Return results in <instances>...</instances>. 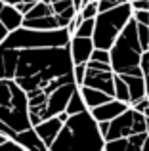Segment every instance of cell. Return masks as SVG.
Segmentation results:
<instances>
[{
  "instance_id": "6da1fadb",
  "label": "cell",
  "mask_w": 149,
  "mask_h": 151,
  "mask_svg": "<svg viewBox=\"0 0 149 151\" xmlns=\"http://www.w3.org/2000/svg\"><path fill=\"white\" fill-rule=\"evenodd\" d=\"M0 78H14L27 92L33 126L63 113L78 88L71 46L29 44L19 27L0 42Z\"/></svg>"
},
{
  "instance_id": "7a4b0ae2",
  "label": "cell",
  "mask_w": 149,
  "mask_h": 151,
  "mask_svg": "<svg viewBox=\"0 0 149 151\" xmlns=\"http://www.w3.org/2000/svg\"><path fill=\"white\" fill-rule=\"evenodd\" d=\"M65 149H105V138L100 130V122L92 115L90 109L80 113L69 115L63 122V128L50 145V151H65Z\"/></svg>"
},
{
  "instance_id": "3957f363",
  "label": "cell",
  "mask_w": 149,
  "mask_h": 151,
  "mask_svg": "<svg viewBox=\"0 0 149 151\" xmlns=\"http://www.w3.org/2000/svg\"><path fill=\"white\" fill-rule=\"evenodd\" d=\"M29 128L33 122L27 92L14 78H0V132L15 138Z\"/></svg>"
},
{
  "instance_id": "277c9868",
  "label": "cell",
  "mask_w": 149,
  "mask_h": 151,
  "mask_svg": "<svg viewBox=\"0 0 149 151\" xmlns=\"http://www.w3.org/2000/svg\"><path fill=\"white\" fill-rule=\"evenodd\" d=\"M143 46L138 35V21L134 17L128 21L124 31L119 35L115 44L111 46V65L119 75H143L142 58Z\"/></svg>"
},
{
  "instance_id": "5b68a950",
  "label": "cell",
  "mask_w": 149,
  "mask_h": 151,
  "mask_svg": "<svg viewBox=\"0 0 149 151\" xmlns=\"http://www.w3.org/2000/svg\"><path fill=\"white\" fill-rule=\"evenodd\" d=\"M134 17V8L130 2H124L120 6H115L111 10L100 12L96 15V29H94V44L96 48L111 50L119 35L124 31L128 21Z\"/></svg>"
},
{
  "instance_id": "8992f818",
  "label": "cell",
  "mask_w": 149,
  "mask_h": 151,
  "mask_svg": "<svg viewBox=\"0 0 149 151\" xmlns=\"http://www.w3.org/2000/svg\"><path fill=\"white\" fill-rule=\"evenodd\" d=\"M145 130H147V115L130 105L124 113H120L117 119L111 121L105 142L115 140V138H126L138 132H145Z\"/></svg>"
},
{
  "instance_id": "52a82bcc",
  "label": "cell",
  "mask_w": 149,
  "mask_h": 151,
  "mask_svg": "<svg viewBox=\"0 0 149 151\" xmlns=\"http://www.w3.org/2000/svg\"><path fill=\"white\" fill-rule=\"evenodd\" d=\"M82 84L92 86V88H97V90H103V92L111 94L115 98V71L113 69L103 71V69H92V67H88Z\"/></svg>"
},
{
  "instance_id": "ba28073f",
  "label": "cell",
  "mask_w": 149,
  "mask_h": 151,
  "mask_svg": "<svg viewBox=\"0 0 149 151\" xmlns=\"http://www.w3.org/2000/svg\"><path fill=\"white\" fill-rule=\"evenodd\" d=\"M63 119L59 117V115H56V117H50L46 119V121H40L38 124H34V130L38 132V136L42 138V142L46 144V147L50 151V145L54 144V140L57 138V134L61 132V128H63Z\"/></svg>"
},
{
  "instance_id": "9c48e42d",
  "label": "cell",
  "mask_w": 149,
  "mask_h": 151,
  "mask_svg": "<svg viewBox=\"0 0 149 151\" xmlns=\"http://www.w3.org/2000/svg\"><path fill=\"white\" fill-rule=\"evenodd\" d=\"M69 46H71V55L74 63H88V59L92 58L94 48H96L92 37H77V35L71 37Z\"/></svg>"
},
{
  "instance_id": "30bf717a",
  "label": "cell",
  "mask_w": 149,
  "mask_h": 151,
  "mask_svg": "<svg viewBox=\"0 0 149 151\" xmlns=\"http://www.w3.org/2000/svg\"><path fill=\"white\" fill-rule=\"evenodd\" d=\"M128 107H130V103L113 98V100L101 103V105L94 107V109H90V111H92V115L97 119V122H101V121H113V119H117L120 113H124Z\"/></svg>"
},
{
  "instance_id": "8fae6325",
  "label": "cell",
  "mask_w": 149,
  "mask_h": 151,
  "mask_svg": "<svg viewBox=\"0 0 149 151\" xmlns=\"http://www.w3.org/2000/svg\"><path fill=\"white\" fill-rule=\"evenodd\" d=\"M120 77L126 81L128 88H130V105L147 96V84L143 75H120Z\"/></svg>"
},
{
  "instance_id": "7c38bea8",
  "label": "cell",
  "mask_w": 149,
  "mask_h": 151,
  "mask_svg": "<svg viewBox=\"0 0 149 151\" xmlns=\"http://www.w3.org/2000/svg\"><path fill=\"white\" fill-rule=\"evenodd\" d=\"M23 17H25V15H23L21 12L17 10V6H14V4H4V8L0 10V21L4 23V27H6L8 31H14V29H17V27H21Z\"/></svg>"
},
{
  "instance_id": "4fadbf2b",
  "label": "cell",
  "mask_w": 149,
  "mask_h": 151,
  "mask_svg": "<svg viewBox=\"0 0 149 151\" xmlns=\"http://www.w3.org/2000/svg\"><path fill=\"white\" fill-rule=\"evenodd\" d=\"M78 88H80V94H82V98H84L86 107H88V109H94V107L101 105V103H105V101L113 100V96H111V94L103 92V90L92 88V86H86V84L78 86Z\"/></svg>"
},
{
  "instance_id": "5bb4252c",
  "label": "cell",
  "mask_w": 149,
  "mask_h": 151,
  "mask_svg": "<svg viewBox=\"0 0 149 151\" xmlns=\"http://www.w3.org/2000/svg\"><path fill=\"white\" fill-rule=\"evenodd\" d=\"M115 98L120 101H126L130 103V88H128L126 81H124L122 77H120L119 73H115Z\"/></svg>"
},
{
  "instance_id": "9a60e30c",
  "label": "cell",
  "mask_w": 149,
  "mask_h": 151,
  "mask_svg": "<svg viewBox=\"0 0 149 151\" xmlns=\"http://www.w3.org/2000/svg\"><path fill=\"white\" fill-rule=\"evenodd\" d=\"M84 109H88V107H86V101L80 94V88H77L73 92V96H71V100H69L65 111H67L69 115H74V113H80V111H84Z\"/></svg>"
},
{
  "instance_id": "2e32d148",
  "label": "cell",
  "mask_w": 149,
  "mask_h": 151,
  "mask_svg": "<svg viewBox=\"0 0 149 151\" xmlns=\"http://www.w3.org/2000/svg\"><path fill=\"white\" fill-rule=\"evenodd\" d=\"M94 29H96V17H88V19H82V21L78 23L74 35H77V37H92Z\"/></svg>"
},
{
  "instance_id": "e0dca14e",
  "label": "cell",
  "mask_w": 149,
  "mask_h": 151,
  "mask_svg": "<svg viewBox=\"0 0 149 151\" xmlns=\"http://www.w3.org/2000/svg\"><path fill=\"white\" fill-rule=\"evenodd\" d=\"M78 14H80V17H82V19L96 17V15L100 14V4H97V0H92V2L84 4V6L78 10Z\"/></svg>"
},
{
  "instance_id": "ac0fdd59",
  "label": "cell",
  "mask_w": 149,
  "mask_h": 151,
  "mask_svg": "<svg viewBox=\"0 0 149 151\" xmlns=\"http://www.w3.org/2000/svg\"><path fill=\"white\" fill-rule=\"evenodd\" d=\"M138 35H140V42H142L143 50H149V25L138 23Z\"/></svg>"
},
{
  "instance_id": "d6986e66",
  "label": "cell",
  "mask_w": 149,
  "mask_h": 151,
  "mask_svg": "<svg viewBox=\"0 0 149 151\" xmlns=\"http://www.w3.org/2000/svg\"><path fill=\"white\" fill-rule=\"evenodd\" d=\"M86 71H88V65H86V63H74V81H77L78 86L84 82Z\"/></svg>"
},
{
  "instance_id": "ffe728a7",
  "label": "cell",
  "mask_w": 149,
  "mask_h": 151,
  "mask_svg": "<svg viewBox=\"0 0 149 151\" xmlns=\"http://www.w3.org/2000/svg\"><path fill=\"white\" fill-rule=\"evenodd\" d=\"M124 2H130V0H97V4H100V12L111 10V8L120 6V4H124Z\"/></svg>"
},
{
  "instance_id": "44dd1931",
  "label": "cell",
  "mask_w": 149,
  "mask_h": 151,
  "mask_svg": "<svg viewBox=\"0 0 149 151\" xmlns=\"http://www.w3.org/2000/svg\"><path fill=\"white\" fill-rule=\"evenodd\" d=\"M142 69H143V77H145V84H147V96H149V50L143 52V58H142Z\"/></svg>"
},
{
  "instance_id": "7402d4cb",
  "label": "cell",
  "mask_w": 149,
  "mask_h": 151,
  "mask_svg": "<svg viewBox=\"0 0 149 151\" xmlns=\"http://www.w3.org/2000/svg\"><path fill=\"white\" fill-rule=\"evenodd\" d=\"M134 19L138 23H145V25H149V10H136L134 12Z\"/></svg>"
},
{
  "instance_id": "603a6c76",
  "label": "cell",
  "mask_w": 149,
  "mask_h": 151,
  "mask_svg": "<svg viewBox=\"0 0 149 151\" xmlns=\"http://www.w3.org/2000/svg\"><path fill=\"white\" fill-rule=\"evenodd\" d=\"M132 107H136L138 111H142V113H145L147 111V107H149V96L145 98H142L140 101H136V103H132Z\"/></svg>"
},
{
  "instance_id": "cb8c5ba5",
  "label": "cell",
  "mask_w": 149,
  "mask_h": 151,
  "mask_svg": "<svg viewBox=\"0 0 149 151\" xmlns=\"http://www.w3.org/2000/svg\"><path fill=\"white\" fill-rule=\"evenodd\" d=\"M132 8L136 10H149V0H134V2H130Z\"/></svg>"
},
{
  "instance_id": "d4e9b609",
  "label": "cell",
  "mask_w": 149,
  "mask_h": 151,
  "mask_svg": "<svg viewBox=\"0 0 149 151\" xmlns=\"http://www.w3.org/2000/svg\"><path fill=\"white\" fill-rule=\"evenodd\" d=\"M8 33H10V31H8L6 27H4V23L0 21V42H2L4 38H6V35H8Z\"/></svg>"
},
{
  "instance_id": "484cf974",
  "label": "cell",
  "mask_w": 149,
  "mask_h": 151,
  "mask_svg": "<svg viewBox=\"0 0 149 151\" xmlns=\"http://www.w3.org/2000/svg\"><path fill=\"white\" fill-rule=\"evenodd\" d=\"M8 138H10V136H6V134H2V132H0V145H2V144H4V142H6V140H8Z\"/></svg>"
},
{
  "instance_id": "4316f807",
  "label": "cell",
  "mask_w": 149,
  "mask_h": 151,
  "mask_svg": "<svg viewBox=\"0 0 149 151\" xmlns=\"http://www.w3.org/2000/svg\"><path fill=\"white\" fill-rule=\"evenodd\" d=\"M23 2H33L34 4V2H38V0H23Z\"/></svg>"
},
{
  "instance_id": "83f0119b",
  "label": "cell",
  "mask_w": 149,
  "mask_h": 151,
  "mask_svg": "<svg viewBox=\"0 0 149 151\" xmlns=\"http://www.w3.org/2000/svg\"><path fill=\"white\" fill-rule=\"evenodd\" d=\"M50 2H52V4H54V2H61V0H50Z\"/></svg>"
},
{
  "instance_id": "f1b7e54d",
  "label": "cell",
  "mask_w": 149,
  "mask_h": 151,
  "mask_svg": "<svg viewBox=\"0 0 149 151\" xmlns=\"http://www.w3.org/2000/svg\"><path fill=\"white\" fill-rule=\"evenodd\" d=\"M130 2H134V0H130Z\"/></svg>"
}]
</instances>
